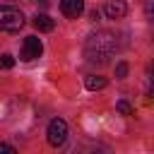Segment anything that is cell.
<instances>
[{
  "mask_svg": "<svg viewBox=\"0 0 154 154\" xmlns=\"http://www.w3.org/2000/svg\"><path fill=\"white\" fill-rule=\"evenodd\" d=\"M116 77L118 79H125L128 77V63H118L116 65Z\"/></svg>",
  "mask_w": 154,
  "mask_h": 154,
  "instance_id": "obj_11",
  "label": "cell"
},
{
  "mask_svg": "<svg viewBox=\"0 0 154 154\" xmlns=\"http://www.w3.org/2000/svg\"><path fill=\"white\" fill-rule=\"evenodd\" d=\"M116 51H118V36L113 31H106V29L91 34L84 43V55L94 65H106Z\"/></svg>",
  "mask_w": 154,
  "mask_h": 154,
  "instance_id": "obj_1",
  "label": "cell"
},
{
  "mask_svg": "<svg viewBox=\"0 0 154 154\" xmlns=\"http://www.w3.org/2000/svg\"><path fill=\"white\" fill-rule=\"evenodd\" d=\"M46 137H48V144H51V147H60V144L67 140V123H65L63 118H53V120L48 123Z\"/></svg>",
  "mask_w": 154,
  "mask_h": 154,
  "instance_id": "obj_3",
  "label": "cell"
},
{
  "mask_svg": "<svg viewBox=\"0 0 154 154\" xmlns=\"http://www.w3.org/2000/svg\"><path fill=\"white\" fill-rule=\"evenodd\" d=\"M0 67H5V70H10V67H14V58H12L10 53H5V55H0Z\"/></svg>",
  "mask_w": 154,
  "mask_h": 154,
  "instance_id": "obj_10",
  "label": "cell"
},
{
  "mask_svg": "<svg viewBox=\"0 0 154 154\" xmlns=\"http://www.w3.org/2000/svg\"><path fill=\"white\" fill-rule=\"evenodd\" d=\"M106 84H108V79L101 77V75H89V77L84 79V87H87L89 91H99V89H103Z\"/></svg>",
  "mask_w": 154,
  "mask_h": 154,
  "instance_id": "obj_8",
  "label": "cell"
},
{
  "mask_svg": "<svg viewBox=\"0 0 154 154\" xmlns=\"http://www.w3.org/2000/svg\"><path fill=\"white\" fill-rule=\"evenodd\" d=\"M103 12H106L108 19H123L125 12H128V5H125V0H106Z\"/></svg>",
  "mask_w": 154,
  "mask_h": 154,
  "instance_id": "obj_5",
  "label": "cell"
},
{
  "mask_svg": "<svg viewBox=\"0 0 154 154\" xmlns=\"http://www.w3.org/2000/svg\"><path fill=\"white\" fill-rule=\"evenodd\" d=\"M60 12L70 19H77L84 12V0H60Z\"/></svg>",
  "mask_w": 154,
  "mask_h": 154,
  "instance_id": "obj_6",
  "label": "cell"
},
{
  "mask_svg": "<svg viewBox=\"0 0 154 154\" xmlns=\"http://www.w3.org/2000/svg\"><path fill=\"white\" fill-rule=\"evenodd\" d=\"M116 111H118L120 116H132V106H130L125 99H120V101L116 103Z\"/></svg>",
  "mask_w": 154,
  "mask_h": 154,
  "instance_id": "obj_9",
  "label": "cell"
},
{
  "mask_svg": "<svg viewBox=\"0 0 154 154\" xmlns=\"http://www.w3.org/2000/svg\"><path fill=\"white\" fill-rule=\"evenodd\" d=\"M41 53H43V43H41V38H38V36H26V38H24V43H22L19 58L29 63V60H36Z\"/></svg>",
  "mask_w": 154,
  "mask_h": 154,
  "instance_id": "obj_4",
  "label": "cell"
},
{
  "mask_svg": "<svg viewBox=\"0 0 154 154\" xmlns=\"http://www.w3.org/2000/svg\"><path fill=\"white\" fill-rule=\"evenodd\" d=\"M24 14L22 10L17 7H10V5H0V31H7V34H14L24 26Z\"/></svg>",
  "mask_w": 154,
  "mask_h": 154,
  "instance_id": "obj_2",
  "label": "cell"
},
{
  "mask_svg": "<svg viewBox=\"0 0 154 154\" xmlns=\"http://www.w3.org/2000/svg\"><path fill=\"white\" fill-rule=\"evenodd\" d=\"M0 152H7V154H14L17 149H14L12 144H5V142H0Z\"/></svg>",
  "mask_w": 154,
  "mask_h": 154,
  "instance_id": "obj_12",
  "label": "cell"
},
{
  "mask_svg": "<svg viewBox=\"0 0 154 154\" xmlns=\"http://www.w3.org/2000/svg\"><path fill=\"white\" fill-rule=\"evenodd\" d=\"M34 26H36L38 31H53V29H55V22H53L48 14L36 12V17H34Z\"/></svg>",
  "mask_w": 154,
  "mask_h": 154,
  "instance_id": "obj_7",
  "label": "cell"
}]
</instances>
